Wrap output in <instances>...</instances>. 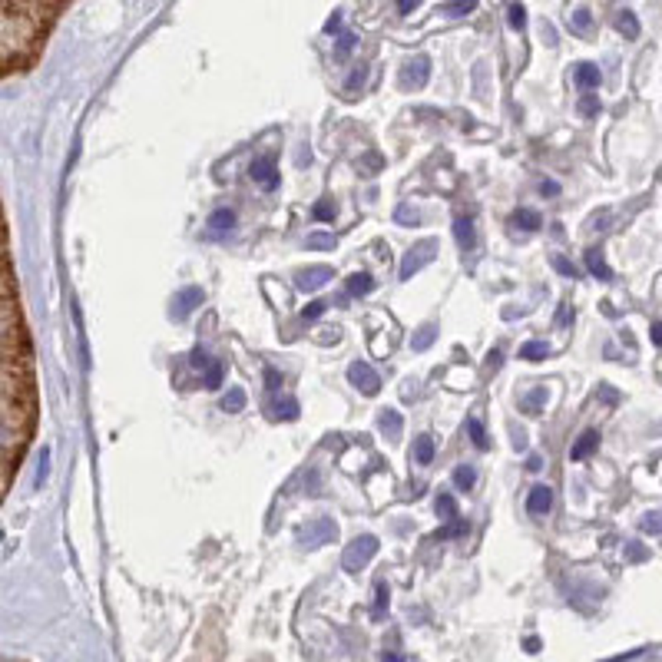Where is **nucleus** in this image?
<instances>
[{
    "instance_id": "nucleus-1",
    "label": "nucleus",
    "mask_w": 662,
    "mask_h": 662,
    "mask_svg": "<svg viewBox=\"0 0 662 662\" xmlns=\"http://www.w3.org/2000/svg\"><path fill=\"white\" fill-rule=\"evenodd\" d=\"M40 421L37 358L20 308L10 229L0 209V503L14 487Z\"/></svg>"
},
{
    "instance_id": "nucleus-2",
    "label": "nucleus",
    "mask_w": 662,
    "mask_h": 662,
    "mask_svg": "<svg viewBox=\"0 0 662 662\" xmlns=\"http://www.w3.org/2000/svg\"><path fill=\"white\" fill-rule=\"evenodd\" d=\"M66 3H0V80L30 70Z\"/></svg>"
},
{
    "instance_id": "nucleus-3",
    "label": "nucleus",
    "mask_w": 662,
    "mask_h": 662,
    "mask_svg": "<svg viewBox=\"0 0 662 662\" xmlns=\"http://www.w3.org/2000/svg\"><path fill=\"white\" fill-rule=\"evenodd\" d=\"M375 553H377V540H375V537H358L355 543H348V546H345V553H341V566H345L348 573H358V570H364V566L375 560Z\"/></svg>"
},
{
    "instance_id": "nucleus-4",
    "label": "nucleus",
    "mask_w": 662,
    "mask_h": 662,
    "mask_svg": "<svg viewBox=\"0 0 662 662\" xmlns=\"http://www.w3.org/2000/svg\"><path fill=\"white\" fill-rule=\"evenodd\" d=\"M434 256H437V239L418 242V245H414V249L404 256V262H401V278L411 282V278H414V275H418V271H421Z\"/></svg>"
},
{
    "instance_id": "nucleus-5",
    "label": "nucleus",
    "mask_w": 662,
    "mask_h": 662,
    "mask_svg": "<svg viewBox=\"0 0 662 662\" xmlns=\"http://www.w3.org/2000/svg\"><path fill=\"white\" fill-rule=\"evenodd\" d=\"M334 537H338V527H334V520H328V517L308 520V524L298 530V540L305 543V546H321V543H331Z\"/></svg>"
},
{
    "instance_id": "nucleus-6",
    "label": "nucleus",
    "mask_w": 662,
    "mask_h": 662,
    "mask_svg": "<svg viewBox=\"0 0 662 662\" xmlns=\"http://www.w3.org/2000/svg\"><path fill=\"white\" fill-rule=\"evenodd\" d=\"M348 377H351V384H355L361 394H377V391H381V377H377V371L371 368V364L355 361L351 368H348Z\"/></svg>"
},
{
    "instance_id": "nucleus-7",
    "label": "nucleus",
    "mask_w": 662,
    "mask_h": 662,
    "mask_svg": "<svg viewBox=\"0 0 662 662\" xmlns=\"http://www.w3.org/2000/svg\"><path fill=\"white\" fill-rule=\"evenodd\" d=\"M427 76H431V60H427V57H414V60L401 70V87H404V90H421L424 83H427Z\"/></svg>"
},
{
    "instance_id": "nucleus-8",
    "label": "nucleus",
    "mask_w": 662,
    "mask_h": 662,
    "mask_svg": "<svg viewBox=\"0 0 662 662\" xmlns=\"http://www.w3.org/2000/svg\"><path fill=\"white\" fill-rule=\"evenodd\" d=\"M328 278H334V269H328V265H315V269H305V271H298V278H295V285H298L301 292H318V288L325 285Z\"/></svg>"
},
{
    "instance_id": "nucleus-9",
    "label": "nucleus",
    "mask_w": 662,
    "mask_h": 662,
    "mask_svg": "<svg viewBox=\"0 0 662 662\" xmlns=\"http://www.w3.org/2000/svg\"><path fill=\"white\" fill-rule=\"evenodd\" d=\"M199 301H202V288H182L179 295H176V301H172V312H169V315L176 318V321H182V318H189L196 312Z\"/></svg>"
},
{
    "instance_id": "nucleus-10",
    "label": "nucleus",
    "mask_w": 662,
    "mask_h": 662,
    "mask_svg": "<svg viewBox=\"0 0 662 662\" xmlns=\"http://www.w3.org/2000/svg\"><path fill=\"white\" fill-rule=\"evenodd\" d=\"M249 176H252L262 189H275V186H278V172H275V163H271L269 156L252 159V166H249Z\"/></svg>"
},
{
    "instance_id": "nucleus-11",
    "label": "nucleus",
    "mask_w": 662,
    "mask_h": 662,
    "mask_svg": "<svg viewBox=\"0 0 662 662\" xmlns=\"http://www.w3.org/2000/svg\"><path fill=\"white\" fill-rule=\"evenodd\" d=\"M553 507V490L546 487V483H540V487H533L527 496V510L533 513V517H543V513Z\"/></svg>"
},
{
    "instance_id": "nucleus-12",
    "label": "nucleus",
    "mask_w": 662,
    "mask_h": 662,
    "mask_svg": "<svg viewBox=\"0 0 662 662\" xmlns=\"http://www.w3.org/2000/svg\"><path fill=\"white\" fill-rule=\"evenodd\" d=\"M596 447H600V434H596V431H587V434H580V440L570 447V457L573 460H587L589 454H596Z\"/></svg>"
},
{
    "instance_id": "nucleus-13",
    "label": "nucleus",
    "mask_w": 662,
    "mask_h": 662,
    "mask_svg": "<svg viewBox=\"0 0 662 662\" xmlns=\"http://www.w3.org/2000/svg\"><path fill=\"white\" fill-rule=\"evenodd\" d=\"M573 80H576V87L580 90H596L600 87V70L593 66V63H576V73H573Z\"/></svg>"
},
{
    "instance_id": "nucleus-14",
    "label": "nucleus",
    "mask_w": 662,
    "mask_h": 662,
    "mask_svg": "<svg viewBox=\"0 0 662 662\" xmlns=\"http://www.w3.org/2000/svg\"><path fill=\"white\" fill-rule=\"evenodd\" d=\"M454 235H457L464 252H470V249L477 245V239H474V222H470L467 215H457V219H454Z\"/></svg>"
},
{
    "instance_id": "nucleus-15",
    "label": "nucleus",
    "mask_w": 662,
    "mask_h": 662,
    "mask_svg": "<svg viewBox=\"0 0 662 662\" xmlns=\"http://www.w3.org/2000/svg\"><path fill=\"white\" fill-rule=\"evenodd\" d=\"M616 30L623 33L626 40H636V37H639V20H636L632 10H619L616 14Z\"/></svg>"
},
{
    "instance_id": "nucleus-16",
    "label": "nucleus",
    "mask_w": 662,
    "mask_h": 662,
    "mask_svg": "<svg viewBox=\"0 0 662 662\" xmlns=\"http://www.w3.org/2000/svg\"><path fill=\"white\" fill-rule=\"evenodd\" d=\"M587 269L596 275V278H602V282H609L613 278V271H609V265L602 262V252L600 249H589L587 252Z\"/></svg>"
},
{
    "instance_id": "nucleus-17",
    "label": "nucleus",
    "mask_w": 662,
    "mask_h": 662,
    "mask_svg": "<svg viewBox=\"0 0 662 662\" xmlns=\"http://www.w3.org/2000/svg\"><path fill=\"white\" fill-rule=\"evenodd\" d=\"M377 427L384 431V437H397V434H401V414L391 411V407H384V411H381V418H377Z\"/></svg>"
},
{
    "instance_id": "nucleus-18",
    "label": "nucleus",
    "mask_w": 662,
    "mask_h": 662,
    "mask_svg": "<svg viewBox=\"0 0 662 662\" xmlns=\"http://www.w3.org/2000/svg\"><path fill=\"white\" fill-rule=\"evenodd\" d=\"M375 288V278L368 275V271H355L351 278H348V295H368Z\"/></svg>"
},
{
    "instance_id": "nucleus-19",
    "label": "nucleus",
    "mask_w": 662,
    "mask_h": 662,
    "mask_svg": "<svg viewBox=\"0 0 662 662\" xmlns=\"http://www.w3.org/2000/svg\"><path fill=\"white\" fill-rule=\"evenodd\" d=\"M543 404H546V391H543V388H533V391L520 401V411H524V414H540Z\"/></svg>"
},
{
    "instance_id": "nucleus-20",
    "label": "nucleus",
    "mask_w": 662,
    "mask_h": 662,
    "mask_svg": "<svg viewBox=\"0 0 662 662\" xmlns=\"http://www.w3.org/2000/svg\"><path fill=\"white\" fill-rule=\"evenodd\" d=\"M513 226H520V229H527V232H533V229L543 226V219H540V215H537L533 209H517V212H513Z\"/></svg>"
},
{
    "instance_id": "nucleus-21",
    "label": "nucleus",
    "mask_w": 662,
    "mask_h": 662,
    "mask_svg": "<svg viewBox=\"0 0 662 662\" xmlns=\"http://www.w3.org/2000/svg\"><path fill=\"white\" fill-rule=\"evenodd\" d=\"M271 411H275V418H282V421H295V418H298V401H295V397H282V401L271 404Z\"/></svg>"
},
{
    "instance_id": "nucleus-22",
    "label": "nucleus",
    "mask_w": 662,
    "mask_h": 662,
    "mask_svg": "<svg viewBox=\"0 0 662 662\" xmlns=\"http://www.w3.org/2000/svg\"><path fill=\"white\" fill-rule=\"evenodd\" d=\"M414 457H418V464H431L434 460V437H418L414 440Z\"/></svg>"
},
{
    "instance_id": "nucleus-23",
    "label": "nucleus",
    "mask_w": 662,
    "mask_h": 662,
    "mask_svg": "<svg viewBox=\"0 0 662 662\" xmlns=\"http://www.w3.org/2000/svg\"><path fill=\"white\" fill-rule=\"evenodd\" d=\"M209 226L215 229V232H229V229L235 226V212L232 209H215L209 215Z\"/></svg>"
},
{
    "instance_id": "nucleus-24",
    "label": "nucleus",
    "mask_w": 662,
    "mask_h": 662,
    "mask_svg": "<svg viewBox=\"0 0 662 662\" xmlns=\"http://www.w3.org/2000/svg\"><path fill=\"white\" fill-rule=\"evenodd\" d=\"M219 407H222L226 414H235V411H242V407H245V391H239V388L226 391V397L219 401Z\"/></svg>"
},
{
    "instance_id": "nucleus-25",
    "label": "nucleus",
    "mask_w": 662,
    "mask_h": 662,
    "mask_svg": "<svg viewBox=\"0 0 662 662\" xmlns=\"http://www.w3.org/2000/svg\"><path fill=\"white\" fill-rule=\"evenodd\" d=\"M546 355H550V345H543V341H527L520 348V358H527V361H543Z\"/></svg>"
},
{
    "instance_id": "nucleus-26",
    "label": "nucleus",
    "mask_w": 662,
    "mask_h": 662,
    "mask_svg": "<svg viewBox=\"0 0 662 662\" xmlns=\"http://www.w3.org/2000/svg\"><path fill=\"white\" fill-rule=\"evenodd\" d=\"M434 338H437V328H434V325H424V328L411 338V348H414V351H424V348H431Z\"/></svg>"
},
{
    "instance_id": "nucleus-27",
    "label": "nucleus",
    "mask_w": 662,
    "mask_h": 662,
    "mask_svg": "<svg viewBox=\"0 0 662 662\" xmlns=\"http://www.w3.org/2000/svg\"><path fill=\"white\" fill-rule=\"evenodd\" d=\"M570 24H573V30L576 33H589V27H593V14H589L587 7H580V10H573Z\"/></svg>"
},
{
    "instance_id": "nucleus-28",
    "label": "nucleus",
    "mask_w": 662,
    "mask_h": 662,
    "mask_svg": "<svg viewBox=\"0 0 662 662\" xmlns=\"http://www.w3.org/2000/svg\"><path fill=\"white\" fill-rule=\"evenodd\" d=\"M437 517H444V520H457V503H454L451 494L437 496Z\"/></svg>"
},
{
    "instance_id": "nucleus-29",
    "label": "nucleus",
    "mask_w": 662,
    "mask_h": 662,
    "mask_svg": "<svg viewBox=\"0 0 662 662\" xmlns=\"http://www.w3.org/2000/svg\"><path fill=\"white\" fill-rule=\"evenodd\" d=\"M467 431H470V437H474V444H477L481 451H487V444H490V440H487V431H483V424L477 421V418H470V421H467Z\"/></svg>"
},
{
    "instance_id": "nucleus-30",
    "label": "nucleus",
    "mask_w": 662,
    "mask_h": 662,
    "mask_svg": "<svg viewBox=\"0 0 662 662\" xmlns=\"http://www.w3.org/2000/svg\"><path fill=\"white\" fill-rule=\"evenodd\" d=\"M464 533H467V524H464V520H451V527L437 530V533H434V540H447V537H464Z\"/></svg>"
},
{
    "instance_id": "nucleus-31",
    "label": "nucleus",
    "mask_w": 662,
    "mask_h": 662,
    "mask_svg": "<svg viewBox=\"0 0 662 662\" xmlns=\"http://www.w3.org/2000/svg\"><path fill=\"white\" fill-rule=\"evenodd\" d=\"M454 481H457V487L470 490L474 481H477V474H474V467H457V470H454Z\"/></svg>"
},
{
    "instance_id": "nucleus-32",
    "label": "nucleus",
    "mask_w": 662,
    "mask_h": 662,
    "mask_svg": "<svg viewBox=\"0 0 662 662\" xmlns=\"http://www.w3.org/2000/svg\"><path fill=\"white\" fill-rule=\"evenodd\" d=\"M510 27L513 30H524V24H527V10H524V3H510Z\"/></svg>"
},
{
    "instance_id": "nucleus-33",
    "label": "nucleus",
    "mask_w": 662,
    "mask_h": 662,
    "mask_svg": "<svg viewBox=\"0 0 662 662\" xmlns=\"http://www.w3.org/2000/svg\"><path fill=\"white\" fill-rule=\"evenodd\" d=\"M440 10L451 17H464V14H470V10H477V3H474V0H467V3H444Z\"/></svg>"
},
{
    "instance_id": "nucleus-34",
    "label": "nucleus",
    "mask_w": 662,
    "mask_h": 662,
    "mask_svg": "<svg viewBox=\"0 0 662 662\" xmlns=\"http://www.w3.org/2000/svg\"><path fill=\"white\" fill-rule=\"evenodd\" d=\"M305 245H308V249H334L338 242H334V235H318V232H315V235H308V239H305Z\"/></svg>"
},
{
    "instance_id": "nucleus-35",
    "label": "nucleus",
    "mask_w": 662,
    "mask_h": 662,
    "mask_svg": "<svg viewBox=\"0 0 662 662\" xmlns=\"http://www.w3.org/2000/svg\"><path fill=\"white\" fill-rule=\"evenodd\" d=\"M580 113H583V116H596V113H600V100H596V93H587V96L580 100Z\"/></svg>"
},
{
    "instance_id": "nucleus-36",
    "label": "nucleus",
    "mask_w": 662,
    "mask_h": 662,
    "mask_svg": "<svg viewBox=\"0 0 662 662\" xmlns=\"http://www.w3.org/2000/svg\"><path fill=\"white\" fill-rule=\"evenodd\" d=\"M643 533H662V513H649L643 520Z\"/></svg>"
},
{
    "instance_id": "nucleus-37",
    "label": "nucleus",
    "mask_w": 662,
    "mask_h": 662,
    "mask_svg": "<svg viewBox=\"0 0 662 662\" xmlns=\"http://www.w3.org/2000/svg\"><path fill=\"white\" fill-rule=\"evenodd\" d=\"M219 384H222V364L215 361L209 371H206V388H219Z\"/></svg>"
},
{
    "instance_id": "nucleus-38",
    "label": "nucleus",
    "mask_w": 662,
    "mask_h": 662,
    "mask_svg": "<svg viewBox=\"0 0 662 662\" xmlns=\"http://www.w3.org/2000/svg\"><path fill=\"white\" fill-rule=\"evenodd\" d=\"M189 361L196 364V368H202V371H209L212 364H215V361H209V355H206V351H202V348H196V351H193V355H189Z\"/></svg>"
},
{
    "instance_id": "nucleus-39",
    "label": "nucleus",
    "mask_w": 662,
    "mask_h": 662,
    "mask_svg": "<svg viewBox=\"0 0 662 662\" xmlns=\"http://www.w3.org/2000/svg\"><path fill=\"white\" fill-rule=\"evenodd\" d=\"M315 219H321V222L334 219V206L331 202H315Z\"/></svg>"
},
{
    "instance_id": "nucleus-40",
    "label": "nucleus",
    "mask_w": 662,
    "mask_h": 662,
    "mask_svg": "<svg viewBox=\"0 0 662 662\" xmlns=\"http://www.w3.org/2000/svg\"><path fill=\"white\" fill-rule=\"evenodd\" d=\"M553 265H557V271H563V275H566V278H576V265H573V262H566V258H553Z\"/></svg>"
},
{
    "instance_id": "nucleus-41",
    "label": "nucleus",
    "mask_w": 662,
    "mask_h": 662,
    "mask_svg": "<svg viewBox=\"0 0 662 662\" xmlns=\"http://www.w3.org/2000/svg\"><path fill=\"white\" fill-rule=\"evenodd\" d=\"M325 305H328V301H312V305L305 308V315H301V318H308V321H315V318L321 315V312H325Z\"/></svg>"
},
{
    "instance_id": "nucleus-42",
    "label": "nucleus",
    "mask_w": 662,
    "mask_h": 662,
    "mask_svg": "<svg viewBox=\"0 0 662 662\" xmlns=\"http://www.w3.org/2000/svg\"><path fill=\"white\" fill-rule=\"evenodd\" d=\"M626 557H629L632 563H636V560H646L649 553L643 550V546H639V543H629V546H626Z\"/></svg>"
},
{
    "instance_id": "nucleus-43",
    "label": "nucleus",
    "mask_w": 662,
    "mask_h": 662,
    "mask_svg": "<svg viewBox=\"0 0 662 662\" xmlns=\"http://www.w3.org/2000/svg\"><path fill=\"white\" fill-rule=\"evenodd\" d=\"M265 381H269V391H278V388H282V375H278L275 368H269V371H265Z\"/></svg>"
},
{
    "instance_id": "nucleus-44",
    "label": "nucleus",
    "mask_w": 662,
    "mask_h": 662,
    "mask_svg": "<svg viewBox=\"0 0 662 662\" xmlns=\"http://www.w3.org/2000/svg\"><path fill=\"white\" fill-rule=\"evenodd\" d=\"M381 609H388V587H384V583L377 587V606H375V616L381 613Z\"/></svg>"
},
{
    "instance_id": "nucleus-45",
    "label": "nucleus",
    "mask_w": 662,
    "mask_h": 662,
    "mask_svg": "<svg viewBox=\"0 0 662 662\" xmlns=\"http://www.w3.org/2000/svg\"><path fill=\"white\" fill-rule=\"evenodd\" d=\"M364 76H368L364 70H355V73H351V80H348V93L355 90V87H361V83H364Z\"/></svg>"
},
{
    "instance_id": "nucleus-46",
    "label": "nucleus",
    "mask_w": 662,
    "mask_h": 662,
    "mask_svg": "<svg viewBox=\"0 0 662 662\" xmlns=\"http://www.w3.org/2000/svg\"><path fill=\"white\" fill-rule=\"evenodd\" d=\"M600 397H602V401H606V404H616V401H619V394L613 391V388H606V384H602V388H600Z\"/></svg>"
},
{
    "instance_id": "nucleus-47",
    "label": "nucleus",
    "mask_w": 662,
    "mask_h": 662,
    "mask_svg": "<svg viewBox=\"0 0 662 662\" xmlns=\"http://www.w3.org/2000/svg\"><path fill=\"white\" fill-rule=\"evenodd\" d=\"M397 219H401V222H418V212H411L401 206V209H397Z\"/></svg>"
},
{
    "instance_id": "nucleus-48",
    "label": "nucleus",
    "mask_w": 662,
    "mask_h": 662,
    "mask_svg": "<svg viewBox=\"0 0 662 662\" xmlns=\"http://www.w3.org/2000/svg\"><path fill=\"white\" fill-rule=\"evenodd\" d=\"M500 368V351H490L487 355V371H496Z\"/></svg>"
},
{
    "instance_id": "nucleus-49",
    "label": "nucleus",
    "mask_w": 662,
    "mask_h": 662,
    "mask_svg": "<svg viewBox=\"0 0 662 662\" xmlns=\"http://www.w3.org/2000/svg\"><path fill=\"white\" fill-rule=\"evenodd\" d=\"M540 193H546V196H557V193H560V186H557V182H550V179H546V182L540 186Z\"/></svg>"
},
{
    "instance_id": "nucleus-50",
    "label": "nucleus",
    "mask_w": 662,
    "mask_h": 662,
    "mask_svg": "<svg viewBox=\"0 0 662 662\" xmlns=\"http://www.w3.org/2000/svg\"><path fill=\"white\" fill-rule=\"evenodd\" d=\"M364 163L371 166V169H377V166L384 163V159H381V156H377V152H368V156H364Z\"/></svg>"
},
{
    "instance_id": "nucleus-51",
    "label": "nucleus",
    "mask_w": 662,
    "mask_h": 662,
    "mask_svg": "<svg viewBox=\"0 0 662 662\" xmlns=\"http://www.w3.org/2000/svg\"><path fill=\"white\" fill-rule=\"evenodd\" d=\"M652 341L662 348V321H659V325H652Z\"/></svg>"
},
{
    "instance_id": "nucleus-52",
    "label": "nucleus",
    "mask_w": 662,
    "mask_h": 662,
    "mask_svg": "<svg viewBox=\"0 0 662 662\" xmlns=\"http://www.w3.org/2000/svg\"><path fill=\"white\" fill-rule=\"evenodd\" d=\"M527 467H530V470H540V467H543V457H537V454H533V457L527 460Z\"/></svg>"
},
{
    "instance_id": "nucleus-53",
    "label": "nucleus",
    "mask_w": 662,
    "mask_h": 662,
    "mask_svg": "<svg viewBox=\"0 0 662 662\" xmlns=\"http://www.w3.org/2000/svg\"><path fill=\"white\" fill-rule=\"evenodd\" d=\"M351 40H355V37H348V33H345V37H341V44H338V53H345L348 46H351Z\"/></svg>"
},
{
    "instance_id": "nucleus-54",
    "label": "nucleus",
    "mask_w": 662,
    "mask_h": 662,
    "mask_svg": "<svg viewBox=\"0 0 662 662\" xmlns=\"http://www.w3.org/2000/svg\"><path fill=\"white\" fill-rule=\"evenodd\" d=\"M338 24H341V17L334 14V17H331V20H328V33H331V30H338Z\"/></svg>"
},
{
    "instance_id": "nucleus-55",
    "label": "nucleus",
    "mask_w": 662,
    "mask_h": 662,
    "mask_svg": "<svg viewBox=\"0 0 662 662\" xmlns=\"http://www.w3.org/2000/svg\"><path fill=\"white\" fill-rule=\"evenodd\" d=\"M384 662H404V659H401L397 652H384Z\"/></svg>"
},
{
    "instance_id": "nucleus-56",
    "label": "nucleus",
    "mask_w": 662,
    "mask_h": 662,
    "mask_svg": "<svg viewBox=\"0 0 662 662\" xmlns=\"http://www.w3.org/2000/svg\"><path fill=\"white\" fill-rule=\"evenodd\" d=\"M0 662H17V659H3V656H0Z\"/></svg>"
}]
</instances>
